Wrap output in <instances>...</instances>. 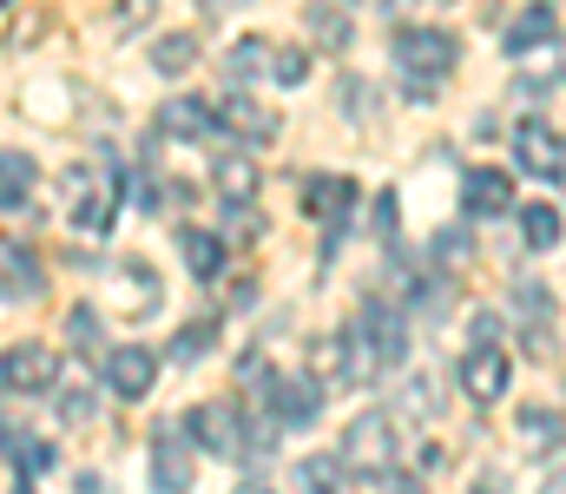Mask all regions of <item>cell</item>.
<instances>
[{
  "label": "cell",
  "instance_id": "cell-7",
  "mask_svg": "<svg viewBox=\"0 0 566 494\" xmlns=\"http://www.w3.org/2000/svg\"><path fill=\"white\" fill-rule=\"evenodd\" d=\"M514 159L527 165L534 178H560V171H566V146H560V133H554V126L521 119V126H514Z\"/></svg>",
  "mask_w": 566,
  "mask_h": 494
},
{
  "label": "cell",
  "instance_id": "cell-35",
  "mask_svg": "<svg viewBox=\"0 0 566 494\" xmlns=\"http://www.w3.org/2000/svg\"><path fill=\"white\" fill-rule=\"evenodd\" d=\"M198 7H205V13H218V20H224V13H238V7H244V0H198Z\"/></svg>",
  "mask_w": 566,
  "mask_h": 494
},
{
  "label": "cell",
  "instance_id": "cell-20",
  "mask_svg": "<svg viewBox=\"0 0 566 494\" xmlns=\"http://www.w3.org/2000/svg\"><path fill=\"white\" fill-rule=\"evenodd\" d=\"M218 198L224 204H251L258 198V165L244 153H218Z\"/></svg>",
  "mask_w": 566,
  "mask_h": 494
},
{
  "label": "cell",
  "instance_id": "cell-12",
  "mask_svg": "<svg viewBox=\"0 0 566 494\" xmlns=\"http://www.w3.org/2000/svg\"><path fill=\"white\" fill-rule=\"evenodd\" d=\"M560 33V7L554 0H534V7H521L514 20H507V53H534V46H547Z\"/></svg>",
  "mask_w": 566,
  "mask_h": 494
},
{
  "label": "cell",
  "instance_id": "cell-5",
  "mask_svg": "<svg viewBox=\"0 0 566 494\" xmlns=\"http://www.w3.org/2000/svg\"><path fill=\"white\" fill-rule=\"evenodd\" d=\"M264 402H271V416H277L283 429H310V422L323 416L316 376H271V382H264Z\"/></svg>",
  "mask_w": 566,
  "mask_h": 494
},
{
  "label": "cell",
  "instance_id": "cell-11",
  "mask_svg": "<svg viewBox=\"0 0 566 494\" xmlns=\"http://www.w3.org/2000/svg\"><path fill=\"white\" fill-rule=\"evenodd\" d=\"M27 297H40V264L27 244L0 238V304H27Z\"/></svg>",
  "mask_w": 566,
  "mask_h": 494
},
{
  "label": "cell",
  "instance_id": "cell-28",
  "mask_svg": "<svg viewBox=\"0 0 566 494\" xmlns=\"http://www.w3.org/2000/svg\"><path fill=\"white\" fill-rule=\"evenodd\" d=\"M99 336H106V329H99V311H86V304H80V311L66 317V343H73L80 356H86V349H99Z\"/></svg>",
  "mask_w": 566,
  "mask_h": 494
},
{
  "label": "cell",
  "instance_id": "cell-16",
  "mask_svg": "<svg viewBox=\"0 0 566 494\" xmlns=\"http://www.w3.org/2000/svg\"><path fill=\"white\" fill-rule=\"evenodd\" d=\"M349 204H356V185H349V178H329V171H323V178H310V198H303V211H310V218H323L329 231H343Z\"/></svg>",
  "mask_w": 566,
  "mask_h": 494
},
{
  "label": "cell",
  "instance_id": "cell-2",
  "mask_svg": "<svg viewBox=\"0 0 566 494\" xmlns=\"http://www.w3.org/2000/svg\"><path fill=\"white\" fill-rule=\"evenodd\" d=\"M343 462L356 475H389V462H396V416L389 409H363L343 429Z\"/></svg>",
  "mask_w": 566,
  "mask_h": 494
},
{
  "label": "cell",
  "instance_id": "cell-33",
  "mask_svg": "<svg viewBox=\"0 0 566 494\" xmlns=\"http://www.w3.org/2000/svg\"><path fill=\"white\" fill-rule=\"evenodd\" d=\"M151 7H158V0H119L113 27H133V20H151Z\"/></svg>",
  "mask_w": 566,
  "mask_h": 494
},
{
  "label": "cell",
  "instance_id": "cell-17",
  "mask_svg": "<svg viewBox=\"0 0 566 494\" xmlns=\"http://www.w3.org/2000/svg\"><path fill=\"white\" fill-rule=\"evenodd\" d=\"M113 297H119V311H133V317H151V311L165 304L158 277H151L145 264H119V271H113Z\"/></svg>",
  "mask_w": 566,
  "mask_h": 494
},
{
  "label": "cell",
  "instance_id": "cell-8",
  "mask_svg": "<svg viewBox=\"0 0 566 494\" xmlns=\"http://www.w3.org/2000/svg\"><path fill=\"white\" fill-rule=\"evenodd\" d=\"M106 382H113V396L139 402V396H151V382H158V356H151L145 343H126V349H113V356H106Z\"/></svg>",
  "mask_w": 566,
  "mask_h": 494
},
{
  "label": "cell",
  "instance_id": "cell-27",
  "mask_svg": "<svg viewBox=\"0 0 566 494\" xmlns=\"http://www.w3.org/2000/svg\"><path fill=\"white\" fill-rule=\"evenodd\" d=\"M310 33L323 40V46H349L356 33H349V20L336 13V7H310Z\"/></svg>",
  "mask_w": 566,
  "mask_h": 494
},
{
  "label": "cell",
  "instance_id": "cell-15",
  "mask_svg": "<svg viewBox=\"0 0 566 494\" xmlns=\"http://www.w3.org/2000/svg\"><path fill=\"white\" fill-rule=\"evenodd\" d=\"M218 119H224L238 139H258V146H264V139H277V113H271V106H258L251 93H224V113H218Z\"/></svg>",
  "mask_w": 566,
  "mask_h": 494
},
{
  "label": "cell",
  "instance_id": "cell-24",
  "mask_svg": "<svg viewBox=\"0 0 566 494\" xmlns=\"http://www.w3.org/2000/svg\"><path fill=\"white\" fill-rule=\"evenodd\" d=\"M521 238H527V251H560V211L554 204H527L521 211Z\"/></svg>",
  "mask_w": 566,
  "mask_h": 494
},
{
  "label": "cell",
  "instance_id": "cell-29",
  "mask_svg": "<svg viewBox=\"0 0 566 494\" xmlns=\"http://www.w3.org/2000/svg\"><path fill=\"white\" fill-rule=\"evenodd\" d=\"M93 416V382H66L60 389V422H86Z\"/></svg>",
  "mask_w": 566,
  "mask_h": 494
},
{
  "label": "cell",
  "instance_id": "cell-37",
  "mask_svg": "<svg viewBox=\"0 0 566 494\" xmlns=\"http://www.w3.org/2000/svg\"><path fill=\"white\" fill-rule=\"evenodd\" d=\"M238 494H277V488H271V482H244Z\"/></svg>",
  "mask_w": 566,
  "mask_h": 494
},
{
  "label": "cell",
  "instance_id": "cell-14",
  "mask_svg": "<svg viewBox=\"0 0 566 494\" xmlns=\"http://www.w3.org/2000/svg\"><path fill=\"white\" fill-rule=\"evenodd\" d=\"M158 133H165V139H211V133H218V119H211V106H198V99H185V93H178V99H165V106H158Z\"/></svg>",
  "mask_w": 566,
  "mask_h": 494
},
{
  "label": "cell",
  "instance_id": "cell-38",
  "mask_svg": "<svg viewBox=\"0 0 566 494\" xmlns=\"http://www.w3.org/2000/svg\"><path fill=\"white\" fill-rule=\"evenodd\" d=\"M80 494H106V482H80Z\"/></svg>",
  "mask_w": 566,
  "mask_h": 494
},
{
  "label": "cell",
  "instance_id": "cell-22",
  "mask_svg": "<svg viewBox=\"0 0 566 494\" xmlns=\"http://www.w3.org/2000/svg\"><path fill=\"white\" fill-rule=\"evenodd\" d=\"M151 66L171 73V80L191 73V66H198V40H191V33H158V40H151Z\"/></svg>",
  "mask_w": 566,
  "mask_h": 494
},
{
  "label": "cell",
  "instance_id": "cell-30",
  "mask_svg": "<svg viewBox=\"0 0 566 494\" xmlns=\"http://www.w3.org/2000/svg\"><path fill=\"white\" fill-rule=\"evenodd\" d=\"M271 66H277V80H283V86H303V80H310V53H296V46H283V53L271 60Z\"/></svg>",
  "mask_w": 566,
  "mask_h": 494
},
{
  "label": "cell",
  "instance_id": "cell-40",
  "mask_svg": "<svg viewBox=\"0 0 566 494\" xmlns=\"http://www.w3.org/2000/svg\"><path fill=\"white\" fill-rule=\"evenodd\" d=\"M382 7H389V13H396V7H409V0H382Z\"/></svg>",
  "mask_w": 566,
  "mask_h": 494
},
{
  "label": "cell",
  "instance_id": "cell-26",
  "mask_svg": "<svg viewBox=\"0 0 566 494\" xmlns=\"http://www.w3.org/2000/svg\"><path fill=\"white\" fill-rule=\"evenodd\" d=\"M264 60H271V46H264V40H238V46L224 53V73H231V80H258V73H264Z\"/></svg>",
  "mask_w": 566,
  "mask_h": 494
},
{
  "label": "cell",
  "instance_id": "cell-25",
  "mask_svg": "<svg viewBox=\"0 0 566 494\" xmlns=\"http://www.w3.org/2000/svg\"><path fill=\"white\" fill-rule=\"evenodd\" d=\"M211 343H218V324L205 317V324H185L178 336H171V362L178 369H191V362H205L211 356Z\"/></svg>",
  "mask_w": 566,
  "mask_h": 494
},
{
  "label": "cell",
  "instance_id": "cell-4",
  "mask_svg": "<svg viewBox=\"0 0 566 494\" xmlns=\"http://www.w3.org/2000/svg\"><path fill=\"white\" fill-rule=\"evenodd\" d=\"M60 382V356L53 349H40V343H13L7 356H0V389H13V396H40V389H53Z\"/></svg>",
  "mask_w": 566,
  "mask_h": 494
},
{
  "label": "cell",
  "instance_id": "cell-19",
  "mask_svg": "<svg viewBox=\"0 0 566 494\" xmlns=\"http://www.w3.org/2000/svg\"><path fill=\"white\" fill-rule=\"evenodd\" d=\"M33 185H40L33 159L0 146V211H27V204H33Z\"/></svg>",
  "mask_w": 566,
  "mask_h": 494
},
{
  "label": "cell",
  "instance_id": "cell-3",
  "mask_svg": "<svg viewBox=\"0 0 566 494\" xmlns=\"http://www.w3.org/2000/svg\"><path fill=\"white\" fill-rule=\"evenodd\" d=\"M191 442L211 455V462H238L244 455V416L231 402H198L191 409Z\"/></svg>",
  "mask_w": 566,
  "mask_h": 494
},
{
  "label": "cell",
  "instance_id": "cell-34",
  "mask_svg": "<svg viewBox=\"0 0 566 494\" xmlns=\"http://www.w3.org/2000/svg\"><path fill=\"white\" fill-rule=\"evenodd\" d=\"M474 336H481V343H494V336H501V317H494V311H481V317H474Z\"/></svg>",
  "mask_w": 566,
  "mask_h": 494
},
{
  "label": "cell",
  "instance_id": "cell-9",
  "mask_svg": "<svg viewBox=\"0 0 566 494\" xmlns=\"http://www.w3.org/2000/svg\"><path fill=\"white\" fill-rule=\"evenodd\" d=\"M66 198H73V218H80L86 231H99V224L113 218V178H106V171L73 165V171H66Z\"/></svg>",
  "mask_w": 566,
  "mask_h": 494
},
{
  "label": "cell",
  "instance_id": "cell-39",
  "mask_svg": "<svg viewBox=\"0 0 566 494\" xmlns=\"http://www.w3.org/2000/svg\"><path fill=\"white\" fill-rule=\"evenodd\" d=\"M396 494H422V488H416V482H396Z\"/></svg>",
  "mask_w": 566,
  "mask_h": 494
},
{
  "label": "cell",
  "instance_id": "cell-23",
  "mask_svg": "<svg viewBox=\"0 0 566 494\" xmlns=\"http://www.w3.org/2000/svg\"><path fill=\"white\" fill-rule=\"evenodd\" d=\"M296 482H303L310 494H343L349 469H343L336 455H303V462H296Z\"/></svg>",
  "mask_w": 566,
  "mask_h": 494
},
{
  "label": "cell",
  "instance_id": "cell-1",
  "mask_svg": "<svg viewBox=\"0 0 566 494\" xmlns=\"http://www.w3.org/2000/svg\"><path fill=\"white\" fill-rule=\"evenodd\" d=\"M454 60H461V46H454L441 27H402V33H396V66L416 80L409 99H428V86H434L441 73H454Z\"/></svg>",
  "mask_w": 566,
  "mask_h": 494
},
{
  "label": "cell",
  "instance_id": "cell-36",
  "mask_svg": "<svg viewBox=\"0 0 566 494\" xmlns=\"http://www.w3.org/2000/svg\"><path fill=\"white\" fill-rule=\"evenodd\" d=\"M541 494H566V469H560V475H547V482H541Z\"/></svg>",
  "mask_w": 566,
  "mask_h": 494
},
{
  "label": "cell",
  "instance_id": "cell-18",
  "mask_svg": "<svg viewBox=\"0 0 566 494\" xmlns=\"http://www.w3.org/2000/svg\"><path fill=\"white\" fill-rule=\"evenodd\" d=\"M560 435H566L560 409H547V402H527V409H521V449H527V455H554Z\"/></svg>",
  "mask_w": 566,
  "mask_h": 494
},
{
  "label": "cell",
  "instance_id": "cell-6",
  "mask_svg": "<svg viewBox=\"0 0 566 494\" xmlns=\"http://www.w3.org/2000/svg\"><path fill=\"white\" fill-rule=\"evenodd\" d=\"M461 389H468V402H501V396H507V349L474 343V349L461 356Z\"/></svg>",
  "mask_w": 566,
  "mask_h": 494
},
{
  "label": "cell",
  "instance_id": "cell-32",
  "mask_svg": "<svg viewBox=\"0 0 566 494\" xmlns=\"http://www.w3.org/2000/svg\"><path fill=\"white\" fill-rule=\"evenodd\" d=\"M434 251H441V257H468L474 244H468V231L454 224V231H441V238H434Z\"/></svg>",
  "mask_w": 566,
  "mask_h": 494
},
{
  "label": "cell",
  "instance_id": "cell-13",
  "mask_svg": "<svg viewBox=\"0 0 566 494\" xmlns=\"http://www.w3.org/2000/svg\"><path fill=\"white\" fill-rule=\"evenodd\" d=\"M461 198H468V211H474V218H494V211H507L514 178H507L501 165H474V171L461 178Z\"/></svg>",
  "mask_w": 566,
  "mask_h": 494
},
{
  "label": "cell",
  "instance_id": "cell-10",
  "mask_svg": "<svg viewBox=\"0 0 566 494\" xmlns=\"http://www.w3.org/2000/svg\"><path fill=\"white\" fill-rule=\"evenodd\" d=\"M151 482H158V494H191L198 488L191 449H185L178 435H158V442H151Z\"/></svg>",
  "mask_w": 566,
  "mask_h": 494
},
{
  "label": "cell",
  "instance_id": "cell-21",
  "mask_svg": "<svg viewBox=\"0 0 566 494\" xmlns=\"http://www.w3.org/2000/svg\"><path fill=\"white\" fill-rule=\"evenodd\" d=\"M178 251H185V264H191V277H218L224 271V238H211V231H178Z\"/></svg>",
  "mask_w": 566,
  "mask_h": 494
},
{
  "label": "cell",
  "instance_id": "cell-31",
  "mask_svg": "<svg viewBox=\"0 0 566 494\" xmlns=\"http://www.w3.org/2000/svg\"><path fill=\"white\" fill-rule=\"evenodd\" d=\"M369 224H376L382 238L396 231V191H376V211H369Z\"/></svg>",
  "mask_w": 566,
  "mask_h": 494
}]
</instances>
